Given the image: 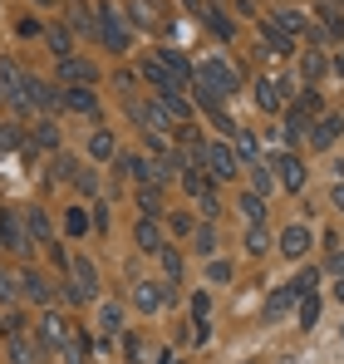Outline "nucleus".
Masks as SVG:
<instances>
[{
	"mask_svg": "<svg viewBox=\"0 0 344 364\" xmlns=\"http://www.w3.org/2000/svg\"><path fill=\"white\" fill-rule=\"evenodd\" d=\"M231 94H241V74H236L227 60H202V64H197L192 99H197L202 109H217V104H227Z\"/></svg>",
	"mask_w": 344,
	"mask_h": 364,
	"instance_id": "f257e3e1",
	"label": "nucleus"
},
{
	"mask_svg": "<svg viewBox=\"0 0 344 364\" xmlns=\"http://www.w3.org/2000/svg\"><path fill=\"white\" fill-rule=\"evenodd\" d=\"M94 15H99V40H104L114 55H123V50L133 45V20L118 10L114 0H99V5H94Z\"/></svg>",
	"mask_w": 344,
	"mask_h": 364,
	"instance_id": "f03ea898",
	"label": "nucleus"
},
{
	"mask_svg": "<svg viewBox=\"0 0 344 364\" xmlns=\"http://www.w3.org/2000/svg\"><path fill=\"white\" fill-rule=\"evenodd\" d=\"M69 286H64V296L74 305H84V301H99V266L89 261V256H79V251H69Z\"/></svg>",
	"mask_w": 344,
	"mask_h": 364,
	"instance_id": "7ed1b4c3",
	"label": "nucleus"
},
{
	"mask_svg": "<svg viewBox=\"0 0 344 364\" xmlns=\"http://www.w3.org/2000/svg\"><path fill=\"white\" fill-rule=\"evenodd\" d=\"M315 286H320V271L310 266V271H300L295 281H286L281 291H271V296H266V320H281L290 305H295V301H305V296H310Z\"/></svg>",
	"mask_w": 344,
	"mask_h": 364,
	"instance_id": "20e7f679",
	"label": "nucleus"
},
{
	"mask_svg": "<svg viewBox=\"0 0 344 364\" xmlns=\"http://www.w3.org/2000/svg\"><path fill=\"white\" fill-rule=\"evenodd\" d=\"M202 168H207V178H212V182H231V178H236V168H241V158H236L231 143H202Z\"/></svg>",
	"mask_w": 344,
	"mask_h": 364,
	"instance_id": "39448f33",
	"label": "nucleus"
},
{
	"mask_svg": "<svg viewBox=\"0 0 344 364\" xmlns=\"http://www.w3.org/2000/svg\"><path fill=\"white\" fill-rule=\"evenodd\" d=\"M25 99H30V114H45V119L64 109V89L50 84V79H35V74L25 79Z\"/></svg>",
	"mask_w": 344,
	"mask_h": 364,
	"instance_id": "423d86ee",
	"label": "nucleus"
},
{
	"mask_svg": "<svg viewBox=\"0 0 344 364\" xmlns=\"http://www.w3.org/2000/svg\"><path fill=\"white\" fill-rule=\"evenodd\" d=\"M0 246H5L10 256H30V251H35V237H30V227L20 222V212H0Z\"/></svg>",
	"mask_w": 344,
	"mask_h": 364,
	"instance_id": "0eeeda50",
	"label": "nucleus"
},
{
	"mask_svg": "<svg viewBox=\"0 0 344 364\" xmlns=\"http://www.w3.org/2000/svg\"><path fill=\"white\" fill-rule=\"evenodd\" d=\"M177 301V291H172L168 281H133V305L143 310V315H158L163 305Z\"/></svg>",
	"mask_w": 344,
	"mask_h": 364,
	"instance_id": "6e6552de",
	"label": "nucleus"
},
{
	"mask_svg": "<svg viewBox=\"0 0 344 364\" xmlns=\"http://www.w3.org/2000/svg\"><path fill=\"white\" fill-rule=\"evenodd\" d=\"M69 320L64 315H55V310H45L40 320H35V340H40V350H64V340H69Z\"/></svg>",
	"mask_w": 344,
	"mask_h": 364,
	"instance_id": "1a4fd4ad",
	"label": "nucleus"
},
{
	"mask_svg": "<svg viewBox=\"0 0 344 364\" xmlns=\"http://www.w3.org/2000/svg\"><path fill=\"white\" fill-rule=\"evenodd\" d=\"M5 360H10V364H40V360H45V350H40L35 335L15 330V335H5Z\"/></svg>",
	"mask_w": 344,
	"mask_h": 364,
	"instance_id": "9d476101",
	"label": "nucleus"
},
{
	"mask_svg": "<svg viewBox=\"0 0 344 364\" xmlns=\"http://www.w3.org/2000/svg\"><path fill=\"white\" fill-rule=\"evenodd\" d=\"M20 291H25V301H30V305H40V310H45V305H50V301L59 296V291H55V281H50L45 271H20Z\"/></svg>",
	"mask_w": 344,
	"mask_h": 364,
	"instance_id": "9b49d317",
	"label": "nucleus"
},
{
	"mask_svg": "<svg viewBox=\"0 0 344 364\" xmlns=\"http://www.w3.org/2000/svg\"><path fill=\"white\" fill-rule=\"evenodd\" d=\"M40 40H45V50L55 55V64H59V60H74V30H69V25L45 20V35H40Z\"/></svg>",
	"mask_w": 344,
	"mask_h": 364,
	"instance_id": "f8f14e48",
	"label": "nucleus"
},
{
	"mask_svg": "<svg viewBox=\"0 0 344 364\" xmlns=\"http://www.w3.org/2000/svg\"><path fill=\"white\" fill-rule=\"evenodd\" d=\"M256 104H261V114H281L290 104V84L286 79H261L256 84Z\"/></svg>",
	"mask_w": 344,
	"mask_h": 364,
	"instance_id": "ddd939ff",
	"label": "nucleus"
},
{
	"mask_svg": "<svg viewBox=\"0 0 344 364\" xmlns=\"http://www.w3.org/2000/svg\"><path fill=\"white\" fill-rule=\"evenodd\" d=\"M59 84H69V89H89V84H99V69L89 60H59Z\"/></svg>",
	"mask_w": 344,
	"mask_h": 364,
	"instance_id": "4468645a",
	"label": "nucleus"
},
{
	"mask_svg": "<svg viewBox=\"0 0 344 364\" xmlns=\"http://www.w3.org/2000/svg\"><path fill=\"white\" fill-rule=\"evenodd\" d=\"M133 242H138V251H143V256H163L168 237H163L158 217H138V227H133Z\"/></svg>",
	"mask_w": 344,
	"mask_h": 364,
	"instance_id": "2eb2a0df",
	"label": "nucleus"
},
{
	"mask_svg": "<svg viewBox=\"0 0 344 364\" xmlns=\"http://www.w3.org/2000/svg\"><path fill=\"white\" fill-rule=\"evenodd\" d=\"M340 138H344V119H340V114H325V119H320L315 128H310V148H315V153L335 148Z\"/></svg>",
	"mask_w": 344,
	"mask_h": 364,
	"instance_id": "dca6fc26",
	"label": "nucleus"
},
{
	"mask_svg": "<svg viewBox=\"0 0 344 364\" xmlns=\"http://www.w3.org/2000/svg\"><path fill=\"white\" fill-rule=\"evenodd\" d=\"M271 168H276V182H281L286 192H300V187H305V163H300L295 153H281Z\"/></svg>",
	"mask_w": 344,
	"mask_h": 364,
	"instance_id": "f3484780",
	"label": "nucleus"
},
{
	"mask_svg": "<svg viewBox=\"0 0 344 364\" xmlns=\"http://www.w3.org/2000/svg\"><path fill=\"white\" fill-rule=\"evenodd\" d=\"M310 246H315L310 227H286V232H281V256H290V261H305Z\"/></svg>",
	"mask_w": 344,
	"mask_h": 364,
	"instance_id": "a211bd4d",
	"label": "nucleus"
},
{
	"mask_svg": "<svg viewBox=\"0 0 344 364\" xmlns=\"http://www.w3.org/2000/svg\"><path fill=\"white\" fill-rule=\"evenodd\" d=\"M197 20H207V30H212L217 40H231V35H236V20H231L227 10H222V5H207V0H202Z\"/></svg>",
	"mask_w": 344,
	"mask_h": 364,
	"instance_id": "6ab92c4d",
	"label": "nucleus"
},
{
	"mask_svg": "<svg viewBox=\"0 0 344 364\" xmlns=\"http://www.w3.org/2000/svg\"><path fill=\"white\" fill-rule=\"evenodd\" d=\"M153 60L163 64V69H168V74H177V79H182V89H192V79H197V69H192V64L182 60V50H158V55H153Z\"/></svg>",
	"mask_w": 344,
	"mask_h": 364,
	"instance_id": "aec40b11",
	"label": "nucleus"
},
{
	"mask_svg": "<svg viewBox=\"0 0 344 364\" xmlns=\"http://www.w3.org/2000/svg\"><path fill=\"white\" fill-rule=\"evenodd\" d=\"M89 355H94L89 330H69V340H64V364H89Z\"/></svg>",
	"mask_w": 344,
	"mask_h": 364,
	"instance_id": "412c9836",
	"label": "nucleus"
},
{
	"mask_svg": "<svg viewBox=\"0 0 344 364\" xmlns=\"http://www.w3.org/2000/svg\"><path fill=\"white\" fill-rule=\"evenodd\" d=\"M143 79H148V84H153L158 94H182V79H177V74H168V69H163L158 60L143 64Z\"/></svg>",
	"mask_w": 344,
	"mask_h": 364,
	"instance_id": "4be33fe9",
	"label": "nucleus"
},
{
	"mask_svg": "<svg viewBox=\"0 0 344 364\" xmlns=\"http://www.w3.org/2000/svg\"><path fill=\"white\" fill-rule=\"evenodd\" d=\"M89 158H94V163H109V158H118V138L109 133V128H94V133H89Z\"/></svg>",
	"mask_w": 344,
	"mask_h": 364,
	"instance_id": "5701e85b",
	"label": "nucleus"
},
{
	"mask_svg": "<svg viewBox=\"0 0 344 364\" xmlns=\"http://www.w3.org/2000/svg\"><path fill=\"white\" fill-rule=\"evenodd\" d=\"M25 227H30L35 246H55V227H50V217L40 207H25Z\"/></svg>",
	"mask_w": 344,
	"mask_h": 364,
	"instance_id": "b1692460",
	"label": "nucleus"
},
{
	"mask_svg": "<svg viewBox=\"0 0 344 364\" xmlns=\"http://www.w3.org/2000/svg\"><path fill=\"white\" fill-rule=\"evenodd\" d=\"M261 40H266V55H281V60H286V55H295V40H290L286 30H276L271 20L261 25Z\"/></svg>",
	"mask_w": 344,
	"mask_h": 364,
	"instance_id": "393cba45",
	"label": "nucleus"
},
{
	"mask_svg": "<svg viewBox=\"0 0 344 364\" xmlns=\"http://www.w3.org/2000/svg\"><path fill=\"white\" fill-rule=\"evenodd\" d=\"M69 30H99V15H94V5L89 0H69Z\"/></svg>",
	"mask_w": 344,
	"mask_h": 364,
	"instance_id": "a878e982",
	"label": "nucleus"
},
{
	"mask_svg": "<svg viewBox=\"0 0 344 364\" xmlns=\"http://www.w3.org/2000/svg\"><path fill=\"white\" fill-rule=\"evenodd\" d=\"M64 109H74V114H99V94H94V89H64Z\"/></svg>",
	"mask_w": 344,
	"mask_h": 364,
	"instance_id": "bb28decb",
	"label": "nucleus"
},
{
	"mask_svg": "<svg viewBox=\"0 0 344 364\" xmlns=\"http://www.w3.org/2000/svg\"><path fill=\"white\" fill-rule=\"evenodd\" d=\"M30 148L40 153V148H59V123L55 119H40L30 128Z\"/></svg>",
	"mask_w": 344,
	"mask_h": 364,
	"instance_id": "cd10ccee",
	"label": "nucleus"
},
{
	"mask_svg": "<svg viewBox=\"0 0 344 364\" xmlns=\"http://www.w3.org/2000/svg\"><path fill=\"white\" fill-rule=\"evenodd\" d=\"M158 109H163L172 123H192V104H187L182 94H158Z\"/></svg>",
	"mask_w": 344,
	"mask_h": 364,
	"instance_id": "c85d7f7f",
	"label": "nucleus"
},
{
	"mask_svg": "<svg viewBox=\"0 0 344 364\" xmlns=\"http://www.w3.org/2000/svg\"><path fill=\"white\" fill-rule=\"evenodd\" d=\"M241 217L251 227H266V197L261 192H241Z\"/></svg>",
	"mask_w": 344,
	"mask_h": 364,
	"instance_id": "c756f323",
	"label": "nucleus"
},
{
	"mask_svg": "<svg viewBox=\"0 0 344 364\" xmlns=\"http://www.w3.org/2000/svg\"><path fill=\"white\" fill-rule=\"evenodd\" d=\"M99 330H104V335H118V330H123V301L99 305Z\"/></svg>",
	"mask_w": 344,
	"mask_h": 364,
	"instance_id": "7c9ffc66",
	"label": "nucleus"
},
{
	"mask_svg": "<svg viewBox=\"0 0 344 364\" xmlns=\"http://www.w3.org/2000/svg\"><path fill=\"white\" fill-rule=\"evenodd\" d=\"M271 25H276V30H286L290 40H295V35H310V30H305V15H300V10H276V15H271Z\"/></svg>",
	"mask_w": 344,
	"mask_h": 364,
	"instance_id": "2f4dec72",
	"label": "nucleus"
},
{
	"mask_svg": "<svg viewBox=\"0 0 344 364\" xmlns=\"http://www.w3.org/2000/svg\"><path fill=\"white\" fill-rule=\"evenodd\" d=\"M163 281H168L172 291H177V281H182V256H177V246H163Z\"/></svg>",
	"mask_w": 344,
	"mask_h": 364,
	"instance_id": "473e14b6",
	"label": "nucleus"
},
{
	"mask_svg": "<svg viewBox=\"0 0 344 364\" xmlns=\"http://www.w3.org/2000/svg\"><path fill=\"white\" fill-rule=\"evenodd\" d=\"M15 148H25V128L0 119V158H5V153H15Z\"/></svg>",
	"mask_w": 344,
	"mask_h": 364,
	"instance_id": "72a5a7b5",
	"label": "nucleus"
},
{
	"mask_svg": "<svg viewBox=\"0 0 344 364\" xmlns=\"http://www.w3.org/2000/svg\"><path fill=\"white\" fill-rule=\"evenodd\" d=\"M15 301H25V291H20V276L0 266V305H15Z\"/></svg>",
	"mask_w": 344,
	"mask_h": 364,
	"instance_id": "f704fd0d",
	"label": "nucleus"
},
{
	"mask_svg": "<svg viewBox=\"0 0 344 364\" xmlns=\"http://www.w3.org/2000/svg\"><path fill=\"white\" fill-rule=\"evenodd\" d=\"M320 310H325V301L310 291V296L300 301V330H315V325H320Z\"/></svg>",
	"mask_w": 344,
	"mask_h": 364,
	"instance_id": "c9c22d12",
	"label": "nucleus"
},
{
	"mask_svg": "<svg viewBox=\"0 0 344 364\" xmlns=\"http://www.w3.org/2000/svg\"><path fill=\"white\" fill-rule=\"evenodd\" d=\"M138 207L143 217H163V187H138Z\"/></svg>",
	"mask_w": 344,
	"mask_h": 364,
	"instance_id": "e433bc0d",
	"label": "nucleus"
},
{
	"mask_svg": "<svg viewBox=\"0 0 344 364\" xmlns=\"http://www.w3.org/2000/svg\"><path fill=\"white\" fill-rule=\"evenodd\" d=\"M89 222H94V217H89L84 207H69V212H64V232H69V237H84Z\"/></svg>",
	"mask_w": 344,
	"mask_h": 364,
	"instance_id": "4c0bfd02",
	"label": "nucleus"
},
{
	"mask_svg": "<svg viewBox=\"0 0 344 364\" xmlns=\"http://www.w3.org/2000/svg\"><path fill=\"white\" fill-rule=\"evenodd\" d=\"M325 69H330V64H325L320 50H315V55H305V89H315V84L325 79Z\"/></svg>",
	"mask_w": 344,
	"mask_h": 364,
	"instance_id": "58836bf2",
	"label": "nucleus"
},
{
	"mask_svg": "<svg viewBox=\"0 0 344 364\" xmlns=\"http://www.w3.org/2000/svg\"><path fill=\"white\" fill-rule=\"evenodd\" d=\"M246 168H251V192L266 197V192L276 187V173H266V163H246Z\"/></svg>",
	"mask_w": 344,
	"mask_h": 364,
	"instance_id": "ea45409f",
	"label": "nucleus"
},
{
	"mask_svg": "<svg viewBox=\"0 0 344 364\" xmlns=\"http://www.w3.org/2000/svg\"><path fill=\"white\" fill-rule=\"evenodd\" d=\"M246 251H251V256H266V251H271V232H266V227H251V232H246Z\"/></svg>",
	"mask_w": 344,
	"mask_h": 364,
	"instance_id": "a19ab883",
	"label": "nucleus"
},
{
	"mask_svg": "<svg viewBox=\"0 0 344 364\" xmlns=\"http://www.w3.org/2000/svg\"><path fill=\"white\" fill-rule=\"evenodd\" d=\"M231 148H236V158H246V163H261V158H256V138H251L246 128H241V133L231 138Z\"/></svg>",
	"mask_w": 344,
	"mask_h": 364,
	"instance_id": "79ce46f5",
	"label": "nucleus"
},
{
	"mask_svg": "<svg viewBox=\"0 0 344 364\" xmlns=\"http://www.w3.org/2000/svg\"><path fill=\"white\" fill-rule=\"evenodd\" d=\"M197 251H202V256H217V227H212V222L197 227Z\"/></svg>",
	"mask_w": 344,
	"mask_h": 364,
	"instance_id": "37998d69",
	"label": "nucleus"
},
{
	"mask_svg": "<svg viewBox=\"0 0 344 364\" xmlns=\"http://www.w3.org/2000/svg\"><path fill=\"white\" fill-rule=\"evenodd\" d=\"M197 212H202V222H217V217H222V202H217V192L197 197Z\"/></svg>",
	"mask_w": 344,
	"mask_h": 364,
	"instance_id": "c03bdc74",
	"label": "nucleus"
},
{
	"mask_svg": "<svg viewBox=\"0 0 344 364\" xmlns=\"http://www.w3.org/2000/svg\"><path fill=\"white\" fill-rule=\"evenodd\" d=\"M79 173H84V168H79L74 158H59V163H55V178L59 182H79Z\"/></svg>",
	"mask_w": 344,
	"mask_h": 364,
	"instance_id": "a18cd8bd",
	"label": "nucleus"
},
{
	"mask_svg": "<svg viewBox=\"0 0 344 364\" xmlns=\"http://www.w3.org/2000/svg\"><path fill=\"white\" fill-rule=\"evenodd\" d=\"M207 315H212V296L197 291V296H192V320H207Z\"/></svg>",
	"mask_w": 344,
	"mask_h": 364,
	"instance_id": "49530a36",
	"label": "nucleus"
},
{
	"mask_svg": "<svg viewBox=\"0 0 344 364\" xmlns=\"http://www.w3.org/2000/svg\"><path fill=\"white\" fill-rule=\"evenodd\" d=\"M133 20H138V25H148V30L158 25V15H153V5H148V0H138V5H133Z\"/></svg>",
	"mask_w": 344,
	"mask_h": 364,
	"instance_id": "de8ad7c7",
	"label": "nucleus"
},
{
	"mask_svg": "<svg viewBox=\"0 0 344 364\" xmlns=\"http://www.w3.org/2000/svg\"><path fill=\"white\" fill-rule=\"evenodd\" d=\"M168 227H172V232H192V227H197V217H192V212H172Z\"/></svg>",
	"mask_w": 344,
	"mask_h": 364,
	"instance_id": "09e8293b",
	"label": "nucleus"
},
{
	"mask_svg": "<svg viewBox=\"0 0 344 364\" xmlns=\"http://www.w3.org/2000/svg\"><path fill=\"white\" fill-rule=\"evenodd\" d=\"M207 281L227 286V281H231V266H227V261H212V266H207Z\"/></svg>",
	"mask_w": 344,
	"mask_h": 364,
	"instance_id": "8fccbe9b",
	"label": "nucleus"
},
{
	"mask_svg": "<svg viewBox=\"0 0 344 364\" xmlns=\"http://www.w3.org/2000/svg\"><path fill=\"white\" fill-rule=\"evenodd\" d=\"M123 350H128V360H133V364H143V340H138V335H128Z\"/></svg>",
	"mask_w": 344,
	"mask_h": 364,
	"instance_id": "3c124183",
	"label": "nucleus"
},
{
	"mask_svg": "<svg viewBox=\"0 0 344 364\" xmlns=\"http://www.w3.org/2000/svg\"><path fill=\"white\" fill-rule=\"evenodd\" d=\"M114 89L128 99V89H133V74H128V69H118V74H114Z\"/></svg>",
	"mask_w": 344,
	"mask_h": 364,
	"instance_id": "603ef678",
	"label": "nucleus"
},
{
	"mask_svg": "<svg viewBox=\"0 0 344 364\" xmlns=\"http://www.w3.org/2000/svg\"><path fill=\"white\" fill-rule=\"evenodd\" d=\"M330 202H335V207L344 212V182H335V192H330Z\"/></svg>",
	"mask_w": 344,
	"mask_h": 364,
	"instance_id": "864d4df0",
	"label": "nucleus"
},
{
	"mask_svg": "<svg viewBox=\"0 0 344 364\" xmlns=\"http://www.w3.org/2000/svg\"><path fill=\"white\" fill-rule=\"evenodd\" d=\"M330 271H344V251H335V256H330Z\"/></svg>",
	"mask_w": 344,
	"mask_h": 364,
	"instance_id": "5fc2aeb1",
	"label": "nucleus"
},
{
	"mask_svg": "<svg viewBox=\"0 0 344 364\" xmlns=\"http://www.w3.org/2000/svg\"><path fill=\"white\" fill-rule=\"evenodd\" d=\"M30 5H40V10H55L59 0H30Z\"/></svg>",
	"mask_w": 344,
	"mask_h": 364,
	"instance_id": "6e6d98bb",
	"label": "nucleus"
},
{
	"mask_svg": "<svg viewBox=\"0 0 344 364\" xmlns=\"http://www.w3.org/2000/svg\"><path fill=\"white\" fill-rule=\"evenodd\" d=\"M335 301H344V276H340V281H335Z\"/></svg>",
	"mask_w": 344,
	"mask_h": 364,
	"instance_id": "4d7b16f0",
	"label": "nucleus"
},
{
	"mask_svg": "<svg viewBox=\"0 0 344 364\" xmlns=\"http://www.w3.org/2000/svg\"><path fill=\"white\" fill-rule=\"evenodd\" d=\"M340 74H344V55H340Z\"/></svg>",
	"mask_w": 344,
	"mask_h": 364,
	"instance_id": "13d9d810",
	"label": "nucleus"
},
{
	"mask_svg": "<svg viewBox=\"0 0 344 364\" xmlns=\"http://www.w3.org/2000/svg\"><path fill=\"white\" fill-rule=\"evenodd\" d=\"M168 364H177V360H168Z\"/></svg>",
	"mask_w": 344,
	"mask_h": 364,
	"instance_id": "bf43d9fd",
	"label": "nucleus"
}]
</instances>
